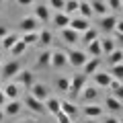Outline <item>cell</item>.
I'll list each match as a JSON object with an SVG mask.
<instances>
[{
  "label": "cell",
  "mask_w": 123,
  "mask_h": 123,
  "mask_svg": "<svg viewBox=\"0 0 123 123\" xmlns=\"http://www.w3.org/2000/svg\"><path fill=\"white\" fill-rule=\"evenodd\" d=\"M60 111L64 115H68L70 119H76V117H78V113H80L78 105H76L74 101H60Z\"/></svg>",
  "instance_id": "obj_14"
},
{
  "label": "cell",
  "mask_w": 123,
  "mask_h": 123,
  "mask_svg": "<svg viewBox=\"0 0 123 123\" xmlns=\"http://www.w3.org/2000/svg\"><path fill=\"white\" fill-rule=\"evenodd\" d=\"M103 113H105V109L101 105H97V103H88V105L82 107V115L86 119H98V117H103Z\"/></svg>",
  "instance_id": "obj_9"
},
{
  "label": "cell",
  "mask_w": 123,
  "mask_h": 123,
  "mask_svg": "<svg viewBox=\"0 0 123 123\" xmlns=\"http://www.w3.org/2000/svg\"><path fill=\"white\" fill-rule=\"evenodd\" d=\"M55 88L60 92H66L68 94V88H70V78L68 76H60V78L55 80Z\"/></svg>",
  "instance_id": "obj_34"
},
{
  "label": "cell",
  "mask_w": 123,
  "mask_h": 123,
  "mask_svg": "<svg viewBox=\"0 0 123 123\" xmlns=\"http://www.w3.org/2000/svg\"><path fill=\"white\" fill-rule=\"evenodd\" d=\"M98 39H101V37H98ZM98 39L86 43V55L88 57H101L103 55V53H101V41H98Z\"/></svg>",
  "instance_id": "obj_23"
},
{
  "label": "cell",
  "mask_w": 123,
  "mask_h": 123,
  "mask_svg": "<svg viewBox=\"0 0 123 123\" xmlns=\"http://www.w3.org/2000/svg\"><path fill=\"white\" fill-rule=\"evenodd\" d=\"M39 25L41 23L37 21L35 17H23L21 21H18V29H21L23 33H35V31H39Z\"/></svg>",
  "instance_id": "obj_7"
},
{
  "label": "cell",
  "mask_w": 123,
  "mask_h": 123,
  "mask_svg": "<svg viewBox=\"0 0 123 123\" xmlns=\"http://www.w3.org/2000/svg\"><path fill=\"white\" fill-rule=\"evenodd\" d=\"M14 82H17L21 88L29 90V88L33 86V84H35V74H33L31 70H21L17 76H14Z\"/></svg>",
  "instance_id": "obj_5"
},
{
  "label": "cell",
  "mask_w": 123,
  "mask_h": 123,
  "mask_svg": "<svg viewBox=\"0 0 123 123\" xmlns=\"http://www.w3.org/2000/svg\"><path fill=\"white\" fill-rule=\"evenodd\" d=\"M6 33H8V29H6V27L2 25V23H0V39H2V37H4Z\"/></svg>",
  "instance_id": "obj_42"
},
{
  "label": "cell",
  "mask_w": 123,
  "mask_h": 123,
  "mask_svg": "<svg viewBox=\"0 0 123 123\" xmlns=\"http://www.w3.org/2000/svg\"><path fill=\"white\" fill-rule=\"evenodd\" d=\"M60 37H62L64 41H66L68 45H76V43L80 41V35L76 33V31H72L70 27H66V29H62V31H60Z\"/></svg>",
  "instance_id": "obj_18"
},
{
  "label": "cell",
  "mask_w": 123,
  "mask_h": 123,
  "mask_svg": "<svg viewBox=\"0 0 123 123\" xmlns=\"http://www.w3.org/2000/svg\"><path fill=\"white\" fill-rule=\"evenodd\" d=\"M64 2H66V0H49V8H53L55 10V12H60V10H64Z\"/></svg>",
  "instance_id": "obj_37"
},
{
  "label": "cell",
  "mask_w": 123,
  "mask_h": 123,
  "mask_svg": "<svg viewBox=\"0 0 123 123\" xmlns=\"http://www.w3.org/2000/svg\"><path fill=\"white\" fill-rule=\"evenodd\" d=\"M117 23H119L117 14L109 12V14H105V17L98 18V29H101V31H107V33H113V29H115Z\"/></svg>",
  "instance_id": "obj_8"
},
{
  "label": "cell",
  "mask_w": 123,
  "mask_h": 123,
  "mask_svg": "<svg viewBox=\"0 0 123 123\" xmlns=\"http://www.w3.org/2000/svg\"><path fill=\"white\" fill-rule=\"evenodd\" d=\"M76 12H78V17H82V18H88V21H90L92 18V8H90V4H88V0L86 2H80L78 4V10H76Z\"/></svg>",
  "instance_id": "obj_28"
},
{
  "label": "cell",
  "mask_w": 123,
  "mask_h": 123,
  "mask_svg": "<svg viewBox=\"0 0 123 123\" xmlns=\"http://www.w3.org/2000/svg\"><path fill=\"white\" fill-rule=\"evenodd\" d=\"M66 57H68V64L74 68H82L84 62L88 60L86 51H82V49H70V51H66Z\"/></svg>",
  "instance_id": "obj_4"
},
{
  "label": "cell",
  "mask_w": 123,
  "mask_h": 123,
  "mask_svg": "<svg viewBox=\"0 0 123 123\" xmlns=\"http://www.w3.org/2000/svg\"><path fill=\"white\" fill-rule=\"evenodd\" d=\"M2 111H4V117H17V115L23 111V103L18 101V98H14V101H6V105L2 107Z\"/></svg>",
  "instance_id": "obj_13"
},
{
  "label": "cell",
  "mask_w": 123,
  "mask_h": 123,
  "mask_svg": "<svg viewBox=\"0 0 123 123\" xmlns=\"http://www.w3.org/2000/svg\"><path fill=\"white\" fill-rule=\"evenodd\" d=\"M80 98H82L84 103H97V98H98V88L97 86H84L82 88V92H80Z\"/></svg>",
  "instance_id": "obj_16"
},
{
  "label": "cell",
  "mask_w": 123,
  "mask_h": 123,
  "mask_svg": "<svg viewBox=\"0 0 123 123\" xmlns=\"http://www.w3.org/2000/svg\"><path fill=\"white\" fill-rule=\"evenodd\" d=\"M117 64H123V51L121 49H113L107 55V66H117Z\"/></svg>",
  "instance_id": "obj_27"
},
{
  "label": "cell",
  "mask_w": 123,
  "mask_h": 123,
  "mask_svg": "<svg viewBox=\"0 0 123 123\" xmlns=\"http://www.w3.org/2000/svg\"><path fill=\"white\" fill-rule=\"evenodd\" d=\"M2 92H4L6 101H14V98H18V94H21V86H18L17 82H12V80H6V84L2 86Z\"/></svg>",
  "instance_id": "obj_11"
},
{
  "label": "cell",
  "mask_w": 123,
  "mask_h": 123,
  "mask_svg": "<svg viewBox=\"0 0 123 123\" xmlns=\"http://www.w3.org/2000/svg\"><path fill=\"white\" fill-rule=\"evenodd\" d=\"M84 86H86V76H84V74H76L74 78H70V88H68V94L72 97V101H74L76 97H80V92H82Z\"/></svg>",
  "instance_id": "obj_1"
},
{
  "label": "cell",
  "mask_w": 123,
  "mask_h": 123,
  "mask_svg": "<svg viewBox=\"0 0 123 123\" xmlns=\"http://www.w3.org/2000/svg\"><path fill=\"white\" fill-rule=\"evenodd\" d=\"M18 123H37L35 119H25V121H18Z\"/></svg>",
  "instance_id": "obj_44"
},
{
  "label": "cell",
  "mask_w": 123,
  "mask_h": 123,
  "mask_svg": "<svg viewBox=\"0 0 123 123\" xmlns=\"http://www.w3.org/2000/svg\"><path fill=\"white\" fill-rule=\"evenodd\" d=\"M103 123H121V121H119V119L115 117V115H109V117H107V119H105Z\"/></svg>",
  "instance_id": "obj_41"
},
{
  "label": "cell",
  "mask_w": 123,
  "mask_h": 123,
  "mask_svg": "<svg viewBox=\"0 0 123 123\" xmlns=\"http://www.w3.org/2000/svg\"><path fill=\"white\" fill-rule=\"evenodd\" d=\"M88 4H90L92 12L98 14V17H105V14H109V6H107L105 0H88Z\"/></svg>",
  "instance_id": "obj_20"
},
{
  "label": "cell",
  "mask_w": 123,
  "mask_h": 123,
  "mask_svg": "<svg viewBox=\"0 0 123 123\" xmlns=\"http://www.w3.org/2000/svg\"><path fill=\"white\" fill-rule=\"evenodd\" d=\"M23 107H27L29 111H33L35 115H45V105L41 101H37V98H33L29 94V97H25V103H23Z\"/></svg>",
  "instance_id": "obj_10"
},
{
  "label": "cell",
  "mask_w": 123,
  "mask_h": 123,
  "mask_svg": "<svg viewBox=\"0 0 123 123\" xmlns=\"http://www.w3.org/2000/svg\"><path fill=\"white\" fill-rule=\"evenodd\" d=\"M0 66H2V53H0Z\"/></svg>",
  "instance_id": "obj_47"
},
{
  "label": "cell",
  "mask_w": 123,
  "mask_h": 123,
  "mask_svg": "<svg viewBox=\"0 0 123 123\" xmlns=\"http://www.w3.org/2000/svg\"><path fill=\"white\" fill-rule=\"evenodd\" d=\"M101 64H103L101 57H88V60L84 62V66H82V74L84 76H90V74H94V72H98Z\"/></svg>",
  "instance_id": "obj_15"
},
{
  "label": "cell",
  "mask_w": 123,
  "mask_h": 123,
  "mask_svg": "<svg viewBox=\"0 0 123 123\" xmlns=\"http://www.w3.org/2000/svg\"><path fill=\"white\" fill-rule=\"evenodd\" d=\"M84 123H98V121H97V119H86Z\"/></svg>",
  "instance_id": "obj_46"
},
{
  "label": "cell",
  "mask_w": 123,
  "mask_h": 123,
  "mask_svg": "<svg viewBox=\"0 0 123 123\" xmlns=\"http://www.w3.org/2000/svg\"><path fill=\"white\" fill-rule=\"evenodd\" d=\"M68 27H70L72 31H76L78 35H82L84 31L90 27V21H88V18L78 17V14H74V17H70V23H68Z\"/></svg>",
  "instance_id": "obj_6"
},
{
  "label": "cell",
  "mask_w": 123,
  "mask_h": 123,
  "mask_svg": "<svg viewBox=\"0 0 123 123\" xmlns=\"http://www.w3.org/2000/svg\"><path fill=\"white\" fill-rule=\"evenodd\" d=\"M21 70H23L21 60H10L8 64H2V66H0V72H2V78H4V80L14 78V76H17Z\"/></svg>",
  "instance_id": "obj_3"
},
{
  "label": "cell",
  "mask_w": 123,
  "mask_h": 123,
  "mask_svg": "<svg viewBox=\"0 0 123 123\" xmlns=\"http://www.w3.org/2000/svg\"><path fill=\"white\" fill-rule=\"evenodd\" d=\"M45 105V113H51L53 117H55L57 113H60V98H55V97H49L47 101L43 103Z\"/></svg>",
  "instance_id": "obj_24"
},
{
  "label": "cell",
  "mask_w": 123,
  "mask_h": 123,
  "mask_svg": "<svg viewBox=\"0 0 123 123\" xmlns=\"http://www.w3.org/2000/svg\"><path fill=\"white\" fill-rule=\"evenodd\" d=\"M33 17L39 23H49L51 21V8H49L47 4H37L35 10H33Z\"/></svg>",
  "instance_id": "obj_12"
},
{
  "label": "cell",
  "mask_w": 123,
  "mask_h": 123,
  "mask_svg": "<svg viewBox=\"0 0 123 123\" xmlns=\"http://www.w3.org/2000/svg\"><path fill=\"white\" fill-rule=\"evenodd\" d=\"M109 76L113 80H123V64H117V66H109Z\"/></svg>",
  "instance_id": "obj_33"
},
{
  "label": "cell",
  "mask_w": 123,
  "mask_h": 123,
  "mask_svg": "<svg viewBox=\"0 0 123 123\" xmlns=\"http://www.w3.org/2000/svg\"><path fill=\"white\" fill-rule=\"evenodd\" d=\"M105 2H107V6L113 10V14L121 10V0H105Z\"/></svg>",
  "instance_id": "obj_38"
},
{
  "label": "cell",
  "mask_w": 123,
  "mask_h": 123,
  "mask_svg": "<svg viewBox=\"0 0 123 123\" xmlns=\"http://www.w3.org/2000/svg\"><path fill=\"white\" fill-rule=\"evenodd\" d=\"M78 2H86V0H78Z\"/></svg>",
  "instance_id": "obj_49"
},
{
  "label": "cell",
  "mask_w": 123,
  "mask_h": 123,
  "mask_svg": "<svg viewBox=\"0 0 123 123\" xmlns=\"http://www.w3.org/2000/svg\"><path fill=\"white\" fill-rule=\"evenodd\" d=\"M37 66L39 68L51 66V51H49V49H45V51H41L39 55H37Z\"/></svg>",
  "instance_id": "obj_29"
},
{
  "label": "cell",
  "mask_w": 123,
  "mask_h": 123,
  "mask_svg": "<svg viewBox=\"0 0 123 123\" xmlns=\"http://www.w3.org/2000/svg\"><path fill=\"white\" fill-rule=\"evenodd\" d=\"M92 78H94V86H97V88H109L111 80H113L109 76V72H94Z\"/></svg>",
  "instance_id": "obj_17"
},
{
  "label": "cell",
  "mask_w": 123,
  "mask_h": 123,
  "mask_svg": "<svg viewBox=\"0 0 123 123\" xmlns=\"http://www.w3.org/2000/svg\"><path fill=\"white\" fill-rule=\"evenodd\" d=\"M105 107H107V111H111V113H119V111L123 109V101H117L115 97H107L105 98Z\"/></svg>",
  "instance_id": "obj_25"
},
{
  "label": "cell",
  "mask_w": 123,
  "mask_h": 123,
  "mask_svg": "<svg viewBox=\"0 0 123 123\" xmlns=\"http://www.w3.org/2000/svg\"><path fill=\"white\" fill-rule=\"evenodd\" d=\"M55 121H57V123H74V119H70L68 115H64V113L60 111V113L55 115Z\"/></svg>",
  "instance_id": "obj_39"
},
{
  "label": "cell",
  "mask_w": 123,
  "mask_h": 123,
  "mask_svg": "<svg viewBox=\"0 0 123 123\" xmlns=\"http://www.w3.org/2000/svg\"><path fill=\"white\" fill-rule=\"evenodd\" d=\"M101 41V53H105V55H109L113 49H117L115 47V41L111 39V37H107V39H98Z\"/></svg>",
  "instance_id": "obj_30"
},
{
  "label": "cell",
  "mask_w": 123,
  "mask_h": 123,
  "mask_svg": "<svg viewBox=\"0 0 123 123\" xmlns=\"http://www.w3.org/2000/svg\"><path fill=\"white\" fill-rule=\"evenodd\" d=\"M25 49H27V45H25V41H21V39H18L17 43H14L12 47H10V53H12L14 57H18V55H23V53H25Z\"/></svg>",
  "instance_id": "obj_35"
},
{
  "label": "cell",
  "mask_w": 123,
  "mask_h": 123,
  "mask_svg": "<svg viewBox=\"0 0 123 123\" xmlns=\"http://www.w3.org/2000/svg\"><path fill=\"white\" fill-rule=\"evenodd\" d=\"M18 39H21V37H18L17 33H6V35L2 37V39H0V45H2V47H4L6 51H10V47H12V45L17 43Z\"/></svg>",
  "instance_id": "obj_26"
},
{
  "label": "cell",
  "mask_w": 123,
  "mask_h": 123,
  "mask_svg": "<svg viewBox=\"0 0 123 123\" xmlns=\"http://www.w3.org/2000/svg\"><path fill=\"white\" fill-rule=\"evenodd\" d=\"M21 41H25L27 47H29V45H37V31L35 33H23Z\"/></svg>",
  "instance_id": "obj_36"
},
{
  "label": "cell",
  "mask_w": 123,
  "mask_h": 123,
  "mask_svg": "<svg viewBox=\"0 0 123 123\" xmlns=\"http://www.w3.org/2000/svg\"><path fill=\"white\" fill-rule=\"evenodd\" d=\"M51 23H53V25H55V29H66V27H68V23H70V17H68V14L66 12H62V10H60V12H55V14H53V17H51Z\"/></svg>",
  "instance_id": "obj_21"
},
{
  "label": "cell",
  "mask_w": 123,
  "mask_h": 123,
  "mask_svg": "<svg viewBox=\"0 0 123 123\" xmlns=\"http://www.w3.org/2000/svg\"><path fill=\"white\" fill-rule=\"evenodd\" d=\"M80 39H82V41H86V43H90V41L98 39V29H92V27H88V29L84 31L82 35H80Z\"/></svg>",
  "instance_id": "obj_32"
},
{
  "label": "cell",
  "mask_w": 123,
  "mask_h": 123,
  "mask_svg": "<svg viewBox=\"0 0 123 123\" xmlns=\"http://www.w3.org/2000/svg\"><path fill=\"white\" fill-rule=\"evenodd\" d=\"M4 121V111H2V107H0V123Z\"/></svg>",
  "instance_id": "obj_45"
},
{
  "label": "cell",
  "mask_w": 123,
  "mask_h": 123,
  "mask_svg": "<svg viewBox=\"0 0 123 123\" xmlns=\"http://www.w3.org/2000/svg\"><path fill=\"white\" fill-rule=\"evenodd\" d=\"M6 105V97H4V92H2V88H0V107H4Z\"/></svg>",
  "instance_id": "obj_43"
},
{
  "label": "cell",
  "mask_w": 123,
  "mask_h": 123,
  "mask_svg": "<svg viewBox=\"0 0 123 123\" xmlns=\"http://www.w3.org/2000/svg\"><path fill=\"white\" fill-rule=\"evenodd\" d=\"M2 2H4V0H0V6H2Z\"/></svg>",
  "instance_id": "obj_48"
},
{
  "label": "cell",
  "mask_w": 123,
  "mask_h": 123,
  "mask_svg": "<svg viewBox=\"0 0 123 123\" xmlns=\"http://www.w3.org/2000/svg\"><path fill=\"white\" fill-rule=\"evenodd\" d=\"M29 94H31L33 98H37V101H41V103H45L49 97H51L49 86H47V84H43V82H35L33 86L29 88Z\"/></svg>",
  "instance_id": "obj_2"
},
{
  "label": "cell",
  "mask_w": 123,
  "mask_h": 123,
  "mask_svg": "<svg viewBox=\"0 0 123 123\" xmlns=\"http://www.w3.org/2000/svg\"><path fill=\"white\" fill-rule=\"evenodd\" d=\"M51 39H53V35H51V31H49V29H41V31H37V45H43V47H47V45H51Z\"/></svg>",
  "instance_id": "obj_22"
},
{
  "label": "cell",
  "mask_w": 123,
  "mask_h": 123,
  "mask_svg": "<svg viewBox=\"0 0 123 123\" xmlns=\"http://www.w3.org/2000/svg\"><path fill=\"white\" fill-rule=\"evenodd\" d=\"M78 0H66V2H64V10H62V12H66L68 17H72V14H76V10H78Z\"/></svg>",
  "instance_id": "obj_31"
},
{
  "label": "cell",
  "mask_w": 123,
  "mask_h": 123,
  "mask_svg": "<svg viewBox=\"0 0 123 123\" xmlns=\"http://www.w3.org/2000/svg\"><path fill=\"white\" fill-rule=\"evenodd\" d=\"M18 6H33L35 4V0H14Z\"/></svg>",
  "instance_id": "obj_40"
},
{
  "label": "cell",
  "mask_w": 123,
  "mask_h": 123,
  "mask_svg": "<svg viewBox=\"0 0 123 123\" xmlns=\"http://www.w3.org/2000/svg\"><path fill=\"white\" fill-rule=\"evenodd\" d=\"M51 66L53 68H66L68 66V57H66V51H51Z\"/></svg>",
  "instance_id": "obj_19"
}]
</instances>
